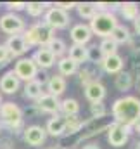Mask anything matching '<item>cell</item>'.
Segmentation results:
<instances>
[{
	"label": "cell",
	"mask_w": 140,
	"mask_h": 149,
	"mask_svg": "<svg viewBox=\"0 0 140 149\" xmlns=\"http://www.w3.org/2000/svg\"><path fill=\"white\" fill-rule=\"evenodd\" d=\"M0 125L9 130H19L23 125V111L14 102H3L0 106Z\"/></svg>",
	"instance_id": "4"
},
{
	"label": "cell",
	"mask_w": 140,
	"mask_h": 149,
	"mask_svg": "<svg viewBox=\"0 0 140 149\" xmlns=\"http://www.w3.org/2000/svg\"><path fill=\"white\" fill-rule=\"evenodd\" d=\"M87 50H88V61L92 63V64H100V61H102V54H100V50H99V47L97 45H92V47H87Z\"/></svg>",
	"instance_id": "33"
},
{
	"label": "cell",
	"mask_w": 140,
	"mask_h": 149,
	"mask_svg": "<svg viewBox=\"0 0 140 149\" xmlns=\"http://www.w3.org/2000/svg\"><path fill=\"white\" fill-rule=\"evenodd\" d=\"M36 111L38 113H49V114H59L61 111V101L55 95L50 94H43L38 101H36Z\"/></svg>",
	"instance_id": "9"
},
{
	"label": "cell",
	"mask_w": 140,
	"mask_h": 149,
	"mask_svg": "<svg viewBox=\"0 0 140 149\" xmlns=\"http://www.w3.org/2000/svg\"><path fill=\"white\" fill-rule=\"evenodd\" d=\"M49 5L50 3H45V2H28L26 3V10H28V14L31 17H38V16H42V14L47 12Z\"/></svg>",
	"instance_id": "29"
},
{
	"label": "cell",
	"mask_w": 140,
	"mask_h": 149,
	"mask_svg": "<svg viewBox=\"0 0 140 149\" xmlns=\"http://www.w3.org/2000/svg\"><path fill=\"white\" fill-rule=\"evenodd\" d=\"M21 87V80L14 74V71H7V73L2 74L0 78V90L3 94H16Z\"/></svg>",
	"instance_id": "16"
},
{
	"label": "cell",
	"mask_w": 140,
	"mask_h": 149,
	"mask_svg": "<svg viewBox=\"0 0 140 149\" xmlns=\"http://www.w3.org/2000/svg\"><path fill=\"white\" fill-rule=\"evenodd\" d=\"M42 95H43V90H42V83L38 80H31V81L24 83V97L26 99L38 101Z\"/></svg>",
	"instance_id": "22"
},
{
	"label": "cell",
	"mask_w": 140,
	"mask_h": 149,
	"mask_svg": "<svg viewBox=\"0 0 140 149\" xmlns=\"http://www.w3.org/2000/svg\"><path fill=\"white\" fill-rule=\"evenodd\" d=\"M133 87H135V88H137V90L140 92V74H137V76H135V81H133Z\"/></svg>",
	"instance_id": "39"
},
{
	"label": "cell",
	"mask_w": 140,
	"mask_h": 149,
	"mask_svg": "<svg viewBox=\"0 0 140 149\" xmlns=\"http://www.w3.org/2000/svg\"><path fill=\"white\" fill-rule=\"evenodd\" d=\"M47 149H64V148H61V146H54V148H47Z\"/></svg>",
	"instance_id": "42"
},
{
	"label": "cell",
	"mask_w": 140,
	"mask_h": 149,
	"mask_svg": "<svg viewBox=\"0 0 140 149\" xmlns=\"http://www.w3.org/2000/svg\"><path fill=\"white\" fill-rule=\"evenodd\" d=\"M5 7L9 9V12H17V10L26 9V2H7Z\"/></svg>",
	"instance_id": "34"
},
{
	"label": "cell",
	"mask_w": 140,
	"mask_h": 149,
	"mask_svg": "<svg viewBox=\"0 0 140 149\" xmlns=\"http://www.w3.org/2000/svg\"><path fill=\"white\" fill-rule=\"evenodd\" d=\"M99 50L102 54V57H107V56H112V54H118V43L112 42L111 38H102V42L99 43Z\"/></svg>",
	"instance_id": "28"
},
{
	"label": "cell",
	"mask_w": 140,
	"mask_h": 149,
	"mask_svg": "<svg viewBox=\"0 0 140 149\" xmlns=\"http://www.w3.org/2000/svg\"><path fill=\"white\" fill-rule=\"evenodd\" d=\"M128 45L133 49V50H140V37L139 35H132L128 40Z\"/></svg>",
	"instance_id": "37"
},
{
	"label": "cell",
	"mask_w": 140,
	"mask_h": 149,
	"mask_svg": "<svg viewBox=\"0 0 140 149\" xmlns=\"http://www.w3.org/2000/svg\"><path fill=\"white\" fill-rule=\"evenodd\" d=\"M0 30L7 35H19L26 30L24 19L19 17L16 12H5L0 16Z\"/></svg>",
	"instance_id": "5"
},
{
	"label": "cell",
	"mask_w": 140,
	"mask_h": 149,
	"mask_svg": "<svg viewBox=\"0 0 140 149\" xmlns=\"http://www.w3.org/2000/svg\"><path fill=\"white\" fill-rule=\"evenodd\" d=\"M78 78H80V81L87 87L88 83H92V81H97L99 80V76H97V73L95 71H92L90 68H83V70H78Z\"/></svg>",
	"instance_id": "31"
},
{
	"label": "cell",
	"mask_w": 140,
	"mask_h": 149,
	"mask_svg": "<svg viewBox=\"0 0 140 149\" xmlns=\"http://www.w3.org/2000/svg\"><path fill=\"white\" fill-rule=\"evenodd\" d=\"M99 66L102 68V71H105V73L118 74V73L123 71V68H125V61H123V57H121L119 54H112V56L102 57V61H100Z\"/></svg>",
	"instance_id": "11"
},
{
	"label": "cell",
	"mask_w": 140,
	"mask_h": 149,
	"mask_svg": "<svg viewBox=\"0 0 140 149\" xmlns=\"http://www.w3.org/2000/svg\"><path fill=\"white\" fill-rule=\"evenodd\" d=\"M66 120V132L68 134H76V132H80V130H83V120L81 118H78V116H66L64 118Z\"/></svg>",
	"instance_id": "30"
},
{
	"label": "cell",
	"mask_w": 140,
	"mask_h": 149,
	"mask_svg": "<svg viewBox=\"0 0 140 149\" xmlns=\"http://www.w3.org/2000/svg\"><path fill=\"white\" fill-rule=\"evenodd\" d=\"M14 74L19 78V80H24V81H31V80H36V74H38V68L33 63L31 57H21L16 61L14 64Z\"/></svg>",
	"instance_id": "7"
},
{
	"label": "cell",
	"mask_w": 140,
	"mask_h": 149,
	"mask_svg": "<svg viewBox=\"0 0 140 149\" xmlns=\"http://www.w3.org/2000/svg\"><path fill=\"white\" fill-rule=\"evenodd\" d=\"M133 127H135V130H137V134L140 135V118L137 120V121H135V125H133Z\"/></svg>",
	"instance_id": "41"
},
{
	"label": "cell",
	"mask_w": 140,
	"mask_h": 149,
	"mask_svg": "<svg viewBox=\"0 0 140 149\" xmlns=\"http://www.w3.org/2000/svg\"><path fill=\"white\" fill-rule=\"evenodd\" d=\"M111 113H112L114 123H119V125L132 128L135 125V121L140 118V99L135 95L119 97L114 101Z\"/></svg>",
	"instance_id": "1"
},
{
	"label": "cell",
	"mask_w": 140,
	"mask_h": 149,
	"mask_svg": "<svg viewBox=\"0 0 140 149\" xmlns=\"http://www.w3.org/2000/svg\"><path fill=\"white\" fill-rule=\"evenodd\" d=\"M135 146H137L135 149H140V141H137V142H135Z\"/></svg>",
	"instance_id": "43"
},
{
	"label": "cell",
	"mask_w": 140,
	"mask_h": 149,
	"mask_svg": "<svg viewBox=\"0 0 140 149\" xmlns=\"http://www.w3.org/2000/svg\"><path fill=\"white\" fill-rule=\"evenodd\" d=\"M68 57H69L73 63H76L78 66L80 64H85V63H88V50L83 45H74L73 43L69 49H68Z\"/></svg>",
	"instance_id": "19"
},
{
	"label": "cell",
	"mask_w": 140,
	"mask_h": 149,
	"mask_svg": "<svg viewBox=\"0 0 140 149\" xmlns=\"http://www.w3.org/2000/svg\"><path fill=\"white\" fill-rule=\"evenodd\" d=\"M119 12H121V16L126 21H135L140 14L139 3H135V2H125V3L119 5Z\"/></svg>",
	"instance_id": "24"
},
{
	"label": "cell",
	"mask_w": 140,
	"mask_h": 149,
	"mask_svg": "<svg viewBox=\"0 0 140 149\" xmlns=\"http://www.w3.org/2000/svg\"><path fill=\"white\" fill-rule=\"evenodd\" d=\"M69 37H71V40H73L74 45H83V47H85V45L90 42V38H92V31H90L88 24L78 23V24H74V26L71 28Z\"/></svg>",
	"instance_id": "12"
},
{
	"label": "cell",
	"mask_w": 140,
	"mask_h": 149,
	"mask_svg": "<svg viewBox=\"0 0 140 149\" xmlns=\"http://www.w3.org/2000/svg\"><path fill=\"white\" fill-rule=\"evenodd\" d=\"M10 59H14V57L9 54L7 47H5V45H0V64H5V63L10 61Z\"/></svg>",
	"instance_id": "36"
},
{
	"label": "cell",
	"mask_w": 140,
	"mask_h": 149,
	"mask_svg": "<svg viewBox=\"0 0 140 149\" xmlns=\"http://www.w3.org/2000/svg\"><path fill=\"white\" fill-rule=\"evenodd\" d=\"M54 7H57V9L68 12V10H71V9H76V2H55Z\"/></svg>",
	"instance_id": "35"
},
{
	"label": "cell",
	"mask_w": 140,
	"mask_h": 149,
	"mask_svg": "<svg viewBox=\"0 0 140 149\" xmlns=\"http://www.w3.org/2000/svg\"><path fill=\"white\" fill-rule=\"evenodd\" d=\"M5 47H7V50H9V54L12 57L23 56V54L28 52V43L23 38V35H12V37H9V40L5 42Z\"/></svg>",
	"instance_id": "15"
},
{
	"label": "cell",
	"mask_w": 140,
	"mask_h": 149,
	"mask_svg": "<svg viewBox=\"0 0 140 149\" xmlns=\"http://www.w3.org/2000/svg\"><path fill=\"white\" fill-rule=\"evenodd\" d=\"M130 139V127L119 125V123H111L107 130V142L112 148H121L128 142Z\"/></svg>",
	"instance_id": "8"
},
{
	"label": "cell",
	"mask_w": 140,
	"mask_h": 149,
	"mask_svg": "<svg viewBox=\"0 0 140 149\" xmlns=\"http://www.w3.org/2000/svg\"><path fill=\"white\" fill-rule=\"evenodd\" d=\"M69 14L68 12H64V10H61V9H57V7H49L47 9V12L43 14V23L47 24V26H50L54 31L55 30H62V28H66L68 24H69Z\"/></svg>",
	"instance_id": "6"
},
{
	"label": "cell",
	"mask_w": 140,
	"mask_h": 149,
	"mask_svg": "<svg viewBox=\"0 0 140 149\" xmlns=\"http://www.w3.org/2000/svg\"><path fill=\"white\" fill-rule=\"evenodd\" d=\"M76 10H78L80 17H83V19H92L97 14V7L94 2H80V3H76Z\"/></svg>",
	"instance_id": "25"
},
{
	"label": "cell",
	"mask_w": 140,
	"mask_h": 149,
	"mask_svg": "<svg viewBox=\"0 0 140 149\" xmlns=\"http://www.w3.org/2000/svg\"><path fill=\"white\" fill-rule=\"evenodd\" d=\"M105 87L97 80V81H92V83H88L87 87H85V97H87V101L90 102V104H94V102H102L105 97Z\"/></svg>",
	"instance_id": "14"
},
{
	"label": "cell",
	"mask_w": 140,
	"mask_h": 149,
	"mask_svg": "<svg viewBox=\"0 0 140 149\" xmlns=\"http://www.w3.org/2000/svg\"><path fill=\"white\" fill-rule=\"evenodd\" d=\"M116 26H118V17L114 12H99V10L90 19V24H88L92 35H97L100 38H107Z\"/></svg>",
	"instance_id": "3"
},
{
	"label": "cell",
	"mask_w": 140,
	"mask_h": 149,
	"mask_svg": "<svg viewBox=\"0 0 140 149\" xmlns=\"http://www.w3.org/2000/svg\"><path fill=\"white\" fill-rule=\"evenodd\" d=\"M57 70H59V74L64 78V76H73V74H76L78 70H80V66H78L76 63H73L68 56H64V57L57 59Z\"/></svg>",
	"instance_id": "20"
},
{
	"label": "cell",
	"mask_w": 140,
	"mask_h": 149,
	"mask_svg": "<svg viewBox=\"0 0 140 149\" xmlns=\"http://www.w3.org/2000/svg\"><path fill=\"white\" fill-rule=\"evenodd\" d=\"M78 111H80V104H78V101L76 99H64V101H61V111L64 114V118L66 116H78Z\"/></svg>",
	"instance_id": "27"
},
{
	"label": "cell",
	"mask_w": 140,
	"mask_h": 149,
	"mask_svg": "<svg viewBox=\"0 0 140 149\" xmlns=\"http://www.w3.org/2000/svg\"><path fill=\"white\" fill-rule=\"evenodd\" d=\"M83 149H100L97 144H87V146H83Z\"/></svg>",
	"instance_id": "40"
},
{
	"label": "cell",
	"mask_w": 140,
	"mask_h": 149,
	"mask_svg": "<svg viewBox=\"0 0 140 149\" xmlns=\"http://www.w3.org/2000/svg\"><path fill=\"white\" fill-rule=\"evenodd\" d=\"M45 139H47V132H45V128L40 127V125H31V127H28V128L24 130V141H26V144L31 146V148L42 146V144L45 142Z\"/></svg>",
	"instance_id": "10"
},
{
	"label": "cell",
	"mask_w": 140,
	"mask_h": 149,
	"mask_svg": "<svg viewBox=\"0 0 140 149\" xmlns=\"http://www.w3.org/2000/svg\"><path fill=\"white\" fill-rule=\"evenodd\" d=\"M54 33L55 31L42 21V23H36L33 26H30L28 30H24L23 38L26 40L28 47H35V45H38V47H47L50 43V40L55 38Z\"/></svg>",
	"instance_id": "2"
},
{
	"label": "cell",
	"mask_w": 140,
	"mask_h": 149,
	"mask_svg": "<svg viewBox=\"0 0 140 149\" xmlns=\"http://www.w3.org/2000/svg\"><path fill=\"white\" fill-rule=\"evenodd\" d=\"M47 90H49L47 94H50V95H55V97L62 95L64 90H66V78H62L61 74L50 76L47 80Z\"/></svg>",
	"instance_id": "18"
},
{
	"label": "cell",
	"mask_w": 140,
	"mask_h": 149,
	"mask_svg": "<svg viewBox=\"0 0 140 149\" xmlns=\"http://www.w3.org/2000/svg\"><path fill=\"white\" fill-rule=\"evenodd\" d=\"M133 81H135V78H133V74L130 71H121V73L116 74L114 85H116V88L119 92H126V90H130L133 87Z\"/></svg>",
	"instance_id": "21"
},
{
	"label": "cell",
	"mask_w": 140,
	"mask_h": 149,
	"mask_svg": "<svg viewBox=\"0 0 140 149\" xmlns=\"http://www.w3.org/2000/svg\"><path fill=\"white\" fill-rule=\"evenodd\" d=\"M33 63L36 64V68L40 70H49V68H52L54 64H55V57H54V54L47 49V47H40L38 50H36L35 54H33Z\"/></svg>",
	"instance_id": "13"
},
{
	"label": "cell",
	"mask_w": 140,
	"mask_h": 149,
	"mask_svg": "<svg viewBox=\"0 0 140 149\" xmlns=\"http://www.w3.org/2000/svg\"><path fill=\"white\" fill-rule=\"evenodd\" d=\"M47 49L54 54V57H55V59L64 57V54L68 52L66 42H64V40H61V38H54V40H50V43L47 45Z\"/></svg>",
	"instance_id": "26"
},
{
	"label": "cell",
	"mask_w": 140,
	"mask_h": 149,
	"mask_svg": "<svg viewBox=\"0 0 140 149\" xmlns=\"http://www.w3.org/2000/svg\"><path fill=\"white\" fill-rule=\"evenodd\" d=\"M45 132L52 137H61L66 134V120L64 116L61 114H54L49 121H47V127H45Z\"/></svg>",
	"instance_id": "17"
},
{
	"label": "cell",
	"mask_w": 140,
	"mask_h": 149,
	"mask_svg": "<svg viewBox=\"0 0 140 149\" xmlns=\"http://www.w3.org/2000/svg\"><path fill=\"white\" fill-rule=\"evenodd\" d=\"M130 37H132L130 30H128L125 24H119V23H118V26H116V28L111 31V35H109V38H111L112 42H116L118 45H119V43H128Z\"/></svg>",
	"instance_id": "23"
},
{
	"label": "cell",
	"mask_w": 140,
	"mask_h": 149,
	"mask_svg": "<svg viewBox=\"0 0 140 149\" xmlns=\"http://www.w3.org/2000/svg\"><path fill=\"white\" fill-rule=\"evenodd\" d=\"M133 30H135V33L140 37V14H139V17L133 21Z\"/></svg>",
	"instance_id": "38"
},
{
	"label": "cell",
	"mask_w": 140,
	"mask_h": 149,
	"mask_svg": "<svg viewBox=\"0 0 140 149\" xmlns=\"http://www.w3.org/2000/svg\"><path fill=\"white\" fill-rule=\"evenodd\" d=\"M3 104V101H2V92H0V106Z\"/></svg>",
	"instance_id": "44"
},
{
	"label": "cell",
	"mask_w": 140,
	"mask_h": 149,
	"mask_svg": "<svg viewBox=\"0 0 140 149\" xmlns=\"http://www.w3.org/2000/svg\"><path fill=\"white\" fill-rule=\"evenodd\" d=\"M107 109H105V104L104 102H94L90 104V114H92V120H100L104 118Z\"/></svg>",
	"instance_id": "32"
}]
</instances>
